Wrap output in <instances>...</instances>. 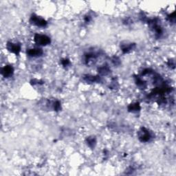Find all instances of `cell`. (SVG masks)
I'll return each mask as SVG.
<instances>
[{"mask_svg": "<svg viewBox=\"0 0 176 176\" xmlns=\"http://www.w3.org/2000/svg\"><path fill=\"white\" fill-rule=\"evenodd\" d=\"M34 41L39 45H46L50 43V39L43 34H36L34 36Z\"/></svg>", "mask_w": 176, "mask_h": 176, "instance_id": "1", "label": "cell"}, {"mask_svg": "<svg viewBox=\"0 0 176 176\" xmlns=\"http://www.w3.org/2000/svg\"><path fill=\"white\" fill-rule=\"evenodd\" d=\"M139 138L142 142H148L149 140L151 139V134L149 133L148 130L145 128H142L140 130L139 133Z\"/></svg>", "mask_w": 176, "mask_h": 176, "instance_id": "2", "label": "cell"}, {"mask_svg": "<svg viewBox=\"0 0 176 176\" xmlns=\"http://www.w3.org/2000/svg\"><path fill=\"white\" fill-rule=\"evenodd\" d=\"M31 22L39 27H45L47 24V22L43 19L37 16H32L31 17Z\"/></svg>", "mask_w": 176, "mask_h": 176, "instance_id": "3", "label": "cell"}, {"mask_svg": "<svg viewBox=\"0 0 176 176\" xmlns=\"http://www.w3.org/2000/svg\"><path fill=\"white\" fill-rule=\"evenodd\" d=\"M7 48L9 51L15 53V54H19L21 50V47L20 45L17 43H8L7 44Z\"/></svg>", "mask_w": 176, "mask_h": 176, "instance_id": "4", "label": "cell"}, {"mask_svg": "<svg viewBox=\"0 0 176 176\" xmlns=\"http://www.w3.org/2000/svg\"><path fill=\"white\" fill-rule=\"evenodd\" d=\"M13 73V68L10 66H6L2 69L1 70V74H3L5 77H9L12 75Z\"/></svg>", "mask_w": 176, "mask_h": 176, "instance_id": "5", "label": "cell"}, {"mask_svg": "<svg viewBox=\"0 0 176 176\" xmlns=\"http://www.w3.org/2000/svg\"><path fill=\"white\" fill-rule=\"evenodd\" d=\"M27 53L30 57H39L42 54L43 51L41 50V49L39 48H33L28 50Z\"/></svg>", "mask_w": 176, "mask_h": 176, "instance_id": "6", "label": "cell"}, {"mask_svg": "<svg viewBox=\"0 0 176 176\" xmlns=\"http://www.w3.org/2000/svg\"><path fill=\"white\" fill-rule=\"evenodd\" d=\"M132 49H133V45H132V44H127V45L124 44L122 46V50L125 53L128 52L129 51L131 50Z\"/></svg>", "mask_w": 176, "mask_h": 176, "instance_id": "7", "label": "cell"}, {"mask_svg": "<svg viewBox=\"0 0 176 176\" xmlns=\"http://www.w3.org/2000/svg\"><path fill=\"white\" fill-rule=\"evenodd\" d=\"M129 110L130 111H132V112H135V111H138L140 110V107L139 105L135 103V104H132L129 106Z\"/></svg>", "mask_w": 176, "mask_h": 176, "instance_id": "8", "label": "cell"}, {"mask_svg": "<svg viewBox=\"0 0 176 176\" xmlns=\"http://www.w3.org/2000/svg\"><path fill=\"white\" fill-rule=\"evenodd\" d=\"M99 72H100L101 74L105 75V74H107L108 73L109 70L107 67H102V68H101L100 70H99Z\"/></svg>", "mask_w": 176, "mask_h": 176, "instance_id": "9", "label": "cell"}, {"mask_svg": "<svg viewBox=\"0 0 176 176\" xmlns=\"http://www.w3.org/2000/svg\"><path fill=\"white\" fill-rule=\"evenodd\" d=\"M88 145L89 146H94V145L95 144V139L94 138H89L87 140Z\"/></svg>", "mask_w": 176, "mask_h": 176, "instance_id": "10", "label": "cell"}]
</instances>
